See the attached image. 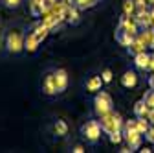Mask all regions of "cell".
Segmentation results:
<instances>
[{
	"label": "cell",
	"instance_id": "obj_4",
	"mask_svg": "<svg viewBox=\"0 0 154 153\" xmlns=\"http://www.w3.org/2000/svg\"><path fill=\"white\" fill-rule=\"evenodd\" d=\"M99 124H101V129H103L105 135H112V133L123 129L125 120L121 118V114H119V112L110 111V112L103 114V116H99Z\"/></svg>",
	"mask_w": 154,
	"mask_h": 153
},
{
	"label": "cell",
	"instance_id": "obj_10",
	"mask_svg": "<svg viewBox=\"0 0 154 153\" xmlns=\"http://www.w3.org/2000/svg\"><path fill=\"white\" fill-rule=\"evenodd\" d=\"M103 78H101V76H90V78L85 81V89L88 90V92H99L101 90V87H103Z\"/></svg>",
	"mask_w": 154,
	"mask_h": 153
},
{
	"label": "cell",
	"instance_id": "obj_11",
	"mask_svg": "<svg viewBox=\"0 0 154 153\" xmlns=\"http://www.w3.org/2000/svg\"><path fill=\"white\" fill-rule=\"evenodd\" d=\"M134 39H136L134 35H130V33H127V31H123V30H119V28H116V41H118L121 46L128 48V46L134 43Z\"/></svg>",
	"mask_w": 154,
	"mask_h": 153
},
{
	"label": "cell",
	"instance_id": "obj_2",
	"mask_svg": "<svg viewBox=\"0 0 154 153\" xmlns=\"http://www.w3.org/2000/svg\"><path fill=\"white\" fill-rule=\"evenodd\" d=\"M79 133H81V138L86 140V144L95 146V144L101 140L103 129H101L99 120H88V122H85V124L79 127Z\"/></svg>",
	"mask_w": 154,
	"mask_h": 153
},
{
	"label": "cell",
	"instance_id": "obj_18",
	"mask_svg": "<svg viewBox=\"0 0 154 153\" xmlns=\"http://www.w3.org/2000/svg\"><path fill=\"white\" fill-rule=\"evenodd\" d=\"M79 21H81V18H79V9H77L75 6H72L70 11H68V22L75 26V24H79Z\"/></svg>",
	"mask_w": 154,
	"mask_h": 153
},
{
	"label": "cell",
	"instance_id": "obj_6",
	"mask_svg": "<svg viewBox=\"0 0 154 153\" xmlns=\"http://www.w3.org/2000/svg\"><path fill=\"white\" fill-rule=\"evenodd\" d=\"M41 90L44 96H57V85H55V74L53 70L44 72L42 80H41Z\"/></svg>",
	"mask_w": 154,
	"mask_h": 153
},
{
	"label": "cell",
	"instance_id": "obj_13",
	"mask_svg": "<svg viewBox=\"0 0 154 153\" xmlns=\"http://www.w3.org/2000/svg\"><path fill=\"white\" fill-rule=\"evenodd\" d=\"M31 30H33V33L37 35V39L41 41V43H42V41L46 39V37H48V33L51 31V30H50V28H48V26H46L44 22H37L35 26H31Z\"/></svg>",
	"mask_w": 154,
	"mask_h": 153
},
{
	"label": "cell",
	"instance_id": "obj_25",
	"mask_svg": "<svg viewBox=\"0 0 154 153\" xmlns=\"http://www.w3.org/2000/svg\"><path fill=\"white\" fill-rule=\"evenodd\" d=\"M101 78H103L105 83H110V81H112V70H110V68H105V70L101 72Z\"/></svg>",
	"mask_w": 154,
	"mask_h": 153
},
{
	"label": "cell",
	"instance_id": "obj_27",
	"mask_svg": "<svg viewBox=\"0 0 154 153\" xmlns=\"http://www.w3.org/2000/svg\"><path fill=\"white\" fill-rule=\"evenodd\" d=\"M72 151H75V153H83V151H85V148H83L81 144H75V146L72 148Z\"/></svg>",
	"mask_w": 154,
	"mask_h": 153
},
{
	"label": "cell",
	"instance_id": "obj_5",
	"mask_svg": "<svg viewBox=\"0 0 154 153\" xmlns=\"http://www.w3.org/2000/svg\"><path fill=\"white\" fill-rule=\"evenodd\" d=\"M94 112L97 114V116H103V114L110 112L114 109V102H112V96L108 92L105 90H99V92H95V96H94Z\"/></svg>",
	"mask_w": 154,
	"mask_h": 153
},
{
	"label": "cell",
	"instance_id": "obj_12",
	"mask_svg": "<svg viewBox=\"0 0 154 153\" xmlns=\"http://www.w3.org/2000/svg\"><path fill=\"white\" fill-rule=\"evenodd\" d=\"M121 85L125 89H134V87H136L138 85V76H136V72H134V70H127L121 76Z\"/></svg>",
	"mask_w": 154,
	"mask_h": 153
},
{
	"label": "cell",
	"instance_id": "obj_16",
	"mask_svg": "<svg viewBox=\"0 0 154 153\" xmlns=\"http://www.w3.org/2000/svg\"><path fill=\"white\" fill-rule=\"evenodd\" d=\"M150 122H149V118L147 116H136V125H138V131L141 133V135H145V133L149 131V125Z\"/></svg>",
	"mask_w": 154,
	"mask_h": 153
},
{
	"label": "cell",
	"instance_id": "obj_14",
	"mask_svg": "<svg viewBox=\"0 0 154 153\" xmlns=\"http://www.w3.org/2000/svg\"><path fill=\"white\" fill-rule=\"evenodd\" d=\"M97 2H99V0H73L72 6H75L79 11H86V9L95 8V6H97Z\"/></svg>",
	"mask_w": 154,
	"mask_h": 153
},
{
	"label": "cell",
	"instance_id": "obj_3",
	"mask_svg": "<svg viewBox=\"0 0 154 153\" xmlns=\"http://www.w3.org/2000/svg\"><path fill=\"white\" fill-rule=\"evenodd\" d=\"M24 50V33L20 28H11L6 35V52L9 55H18Z\"/></svg>",
	"mask_w": 154,
	"mask_h": 153
},
{
	"label": "cell",
	"instance_id": "obj_20",
	"mask_svg": "<svg viewBox=\"0 0 154 153\" xmlns=\"http://www.w3.org/2000/svg\"><path fill=\"white\" fill-rule=\"evenodd\" d=\"M143 100H145V103L149 105V109H154V89H150V90H145V94H143Z\"/></svg>",
	"mask_w": 154,
	"mask_h": 153
},
{
	"label": "cell",
	"instance_id": "obj_30",
	"mask_svg": "<svg viewBox=\"0 0 154 153\" xmlns=\"http://www.w3.org/2000/svg\"><path fill=\"white\" fill-rule=\"evenodd\" d=\"M149 70H152V72H154V54L150 55V68H149Z\"/></svg>",
	"mask_w": 154,
	"mask_h": 153
},
{
	"label": "cell",
	"instance_id": "obj_1",
	"mask_svg": "<svg viewBox=\"0 0 154 153\" xmlns=\"http://www.w3.org/2000/svg\"><path fill=\"white\" fill-rule=\"evenodd\" d=\"M123 140L127 142L128 149L134 151V149H140L141 146V140H143V135L138 131V125H136V120H127L123 124Z\"/></svg>",
	"mask_w": 154,
	"mask_h": 153
},
{
	"label": "cell",
	"instance_id": "obj_31",
	"mask_svg": "<svg viewBox=\"0 0 154 153\" xmlns=\"http://www.w3.org/2000/svg\"><path fill=\"white\" fill-rule=\"evenodd\" d=\"M57 2H59V0H57Z\"/></svg>",
	"mask_w": 154,
	"mask_h": 153
},
{
	"label": "cell",
	"instance_id": "obj_8",
	"mask_svg": "<svg viewBox=\"0 0 154 153\" xmlns=\"http://www.w3.org/2000/svg\"><path fill=\"white\" fill-rule=\"evenodd\" d=\"M38 44H41V41L37 39V35L33 33V30H29V31L24 35V50H26L28 54H35L37 48H38Z\"/></svg>",
	"mask_w": 154,
	"mask_h": 153
},
{
	"label": "cell",
	"instance_id": "obj_29",
	"mask_svg": "<svg viewBox=\"0 0 154 153\" xmlns=\"http://www.w3.org/2000/svg\"><path fill=\"white\" fill-rule=\"evenodd\" d=\"M149 87H150V89H154V74H152V76H149Z\"/></svg>",
	"mask_w": 154,
	"mask_h": 153
},
{
	"label": "cell",
	"instance_id": "obj_19",
	"mask_svg": "<svg viewBox=\"0 0 154 153\" xmlns=\"http://www.w3.org/2000/svg\"><path fill=\"white\" fill-rule=\"evenodd\" d=\"M55 133H57L59 137H64L66 133H68V125H66L64 120H57V122H55Z\"/></svg>",
	"mask_w": 154,
	"mask_h": 153
},
{
	"label": "cell",
	"instance_id": "obj_7",
	"mask_svg": "<svg viewBox=\"0 0 154 153\" xmlns=\"http://www.w3.org/2000/svg\"><path fill=\"white\" fill-rule=\"evenodd\" d=\"M55 74V85H57V94H63L66 89H68V72L64 68H55L53 70Z\"/></svg>",
	"mask_w": 154,
	"mask_h": 153
},
{
	"label": "cell",
	"instance_id": "obj_22",
	"mask_svg": "<svg viewBox=\"0 0 154 153\" xmlns=\"http://www.w3.org/2000/svg\"><path fill=\"white\" fill-rule=\"evenodd\" d=\"M134 13V0H125L123 2V15L130 17Z\"/></svg>",
	"mask_w": 154,
	"mask_h": 153
},
{
	"label": "cell",
	"instance_id": "obj_9",
	"mask_svg": "<svg viewBox=\"0 0 154 153\" xmlns=\"http://www.w3.org/2000/svg\"><path fill=\"white\" fill-rule=\"evenodd\" d=\"M134 67H136L138 70H149L150 68V55L147 52H140L134 55Z\"/></svg>",
	"mask_w": 154,
	"mask_h": 153
},
{
	"label": "cell",
	"instance_id": "obj_26",
	"mask_svg": "<svg viewBox=\"0 0 154 153\" xmlns=\"http://www.w3.org/2000/svg\"><path fill=\"white\" fill-rule=\"evenodd\" d=\"M143 137H145V138H147V140H149L150 144H154V125H152V127H149V131L145 133Z\"/></svg>",
	"mask_w": 154,
	"mask_h": 153
},
{
	"label": "cell",
	"instance_id": "obj_24",
	"mask_svg": "<svg viewBox=\"0 0 154 153\" xmlns=\"http://www.w3.org/2000/svg\"><path fill=\"white\" fill-rule=\"evenodd\" d=\"M108 140L112 144H119L123 140V131H116V133H112V135H108Z\"/></svg>",
	"mask_w": 154,
	"mask_h": 153
},
{
	"label": "cell",
	"instance_id": "obj_21",
	"mask_svg": "<svg viewBox=\"0 0 154 153\" xmlns=\"http://www.w3.org/2000/svg\"><path fill=\"white\" fill-rule=\"evenodd\" d=\"M55 2H57V0H41V8H42V15H44V13H50V11L53 9Z\"/></svg>",
	"mask_w": 154,
	"mask_h": 153
},
{
	"label": "cell",
	"instance_id": "obj_15",
	"mask_svg": "<svg viewBox=\"0 0 154 153\" xmlns=\"http://www.w3.org/2000/svg\"><path fill=\"white\" fill-rule=\"evenodd\" d=\"M149 105L145 103V100L141 98V100H138L136 103H134V114H136V116H147L149 114Z\"/></svg>",
	"mask_w": 154,
	"mask_h": 153
},
{
	"label": "cell",
	"instance_id": "obj_28",
	"mask_svg": "<svg viewBox=\"0 0 154 153\" xmlns=\"http://www.w3.org/2000/svg\"><path fill=\"white\" fill-rule=\"evenodd\" d=\"M147 118H149L150 125H154V109H150V111H149V114H147Z\"/></svg>",
	"mask_w": 154,
	"mask_h": 153
},
{
	"label": "cell",
	"instance_id": "obj_23",
	"mask_svg": "<svg viewBox=\"0 0 154 153\" xmlns=\"http://www.w3.org/2000/svg\"><path fill=\"white\" fill-rule=\"evenodd\" d=\"M2 4H4V8H8V9H17V8H20L22 0H2Z\"/></svg>",
	"mask_w": 154,
	"mask_h": 153
},
{
	"label": "cell",
	"instance_id": "obj_17",
	"mask_svg": "<svg viewBox=\"0 0 154 153\" xmlns=\"http://www.w3.org/2000/svg\"><path fill=\"white\" fill-rule=\"evenodd\" d=\"M29 11L33 17H42V8H41V0H29Z\"/></svg>",
	"mask_w": 154,
	"mask_h": 153
}]
</instances>
